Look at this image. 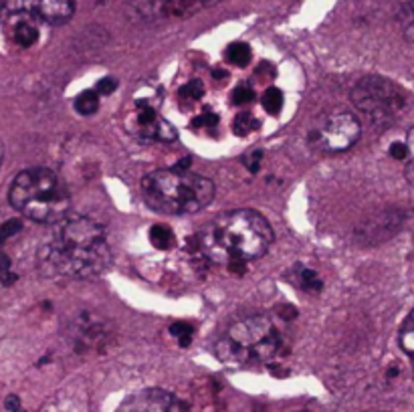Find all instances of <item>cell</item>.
Here are the masks:
<instances>
[{"mask_svg":"<svg viewBox=\"0 0 414 412\" xmlns=\"http://www.w3.org/2000/svg\"><path fill=\"white\" fill-rule=\"evenodd\" d=\"M111 321L95 311H81L69 325V340L77 352L103 350L111 342Z\"/></svg>","mask_w":414,"mask_h":412,"instance_id":"9","label":"cell"},{"mask_svg":"<svg viewBox=\"0 0 414 412\" xmlns=\"http://www.w3.org/2000/svg\"><path fill=\"white\" fill-rule=\"evenodd\" d=\"M360 120L349 111L330 113L311 130L309 142L311 146L325 154L346 152L360 140Z\"/></svg>","mask_w":414,"mask_h":412,"instance_id":"8","label":"cell"},{"mask_svg":"<svg viewBox=\"0 0 414 412\" xmlns=\"http://www.w3.org/2000/svg\"><path fill=\"white\" fill-rule=\"evenodd\" d=\"M180 94H182V97H186V99H201L202 94H204V85H202V81L192 79L180 89Z\"/></svg>","mask_w":414,"mask_h":412,"instance_id":"25","label":"cell"},{"mask_svg":"<svg viewBox=\"0 0 414 412\" xmlns=\"http://www.w3.org/2000/svg\"><path fill=\"white\" fill-rule=\"evenodd\" d=\"M6 408H9V411H13V412L18 411V408H21L18 399H16V396H9V399H6Z\"/></svg>","mask_w":414,"mask_h":412,"instance_id":"30","label":"cell"},{"mask_svg":"<svg viewBox=\"0 0 414 412\" xmlns=\"http://www.w3.org/2000/svg\"><path fill=\"white\" fill-rule=\"evenodd\" d=\"M11 35L18 47H33L39 40V27L37 21L27 14H11Z\"/></svg>","mask_w":414,"mask_h":412,"instance_id":"13","label":"cell"},{"mask_svg":"<svg viewBox=\"0 0 414 412\" xmlns=\"http://www.w3.org/2000/svg\"><path fill=\"white\" fill-rule=\"evenodd\" d=\"M352 101L364 120L378 128H388L404 113L408 99L394 81L370 75L356 83L352 89Z\"/></svg>","mask_w":414,"mask_h":412,"instance_id":"6","label":"cell"},{"mask_svg":"<svg viewBox=\"0 0 414 412\" xmlns=\"http://www.w3.org/2000/svg\"><path fill=\"white\" fill-rule=\"evenodd\" d=\"M150 240H152V245L154 247H158V249H170L174 245V233L168 228V226L164 225H156L150 228Z\"/></svg>","mask_w":414,"mask_h":412,"instance_id":"18","label":"cell"},{"mask_svg":"<svg viewBox=\"0 0 414 412\" xmlns=\"http://www.w3.org/2000/svg\"><path fill=\"white\" fill-rule=\"evenodd\" d=\"M6 13L27 14L47 25H65L75 13V0H6Z\"/></svg>","mask_w":414,"mask_h":412,"instance_id":"10","label":"cell"},{"mask_svg":"<svg viewBox=\"0 0 414 412\" xmlns=\"http://www.w3.org/2000/svg\"><path fill=\"white\" fill-rule=\"evenodd\" d=\"M170 333L180 342V346L182 347L190 346V342H192V328H190V323L176 321V323L170 325Z\"/></svg>","mask_w":414,"mask_h":412,"instance_id":"23","label":"cell"},{"mask_svg":"<svg viewBox=\"0 0 414 412\" xmlns=\"http://www.w3.org/2000/svg\"><path fill=\"white\" fill-rule=\"evenodd\" d=\"M398 340H401L402 352L406 354V358L410 360V366H413L414 374V309L406 316V319L402 321Z\"/></svg>","mask_w":414,"mask_h":412,"instance_id":"14","label":"cell"},{"mask_svg":"<svg viewBox=\"0 0 414 412\" xmlns=\"http://www.w3.org/2000/svg\"><path fill=\"white\" fill-rule=\"evenodd\" d=\"M285 335L269 316H247L230 321L216 342V356L233 368L271 364L285 354Z\"/></svg>","mask_w":414,"mask_h":412,"instance_id":"3","label":"cell"},{"mask_svg":"<svg viewBox=\"0 0 414 412\" xmlns=\"http://www.w3.org/2000/svg\"><path fill=\"white\" fill-rule=\"evenodd\" d=\"M192 123H194V128H214V126H218V116L213 111H204L198 118H194Z\"/></svg>","mask_w":414,"mask_h":412,"instance_id":"26","label":"cell"},{"mask_svg":"<svg viewBox=\"0 0 414 412\" xmlns=\"http://www.w3.org/2000/svg\"><path fill=\"white\" fill-rule=\"evenodd\" d=\"M99 107V95L95 91H83V94L75 99V109L81 116H94Z\"/></svg>","mask_w":414,"mask_h":412,"instance_id":"19","label":"cell"},{"mask_svg":"<svg viewBox=\"0 0 414 412\" xmlns=\"http://www.w3.org/2000/svg\"><path fill=\"white\" fill-rule=\"evenodd\" d=\"M227 61H230L233 65H239L245 67L249 65V61H251V47L247 45V43H233V45H228L227 49Z\"/></svg>","mask_w":414,"mask_h":412,"instance_id":"17","label":"cell"},{"mask_svg":"<svg viewBox=\"0 0 414 412\" xmlns=\"http://www.w3.org/2000/svg\"><path fill=\"white\" fill-rule=\"evenodd\" d=\"M404 147H406V168H404V174H406V180L408 184L414 186V128L410 132L406 133V142H404Z\"/></svg>","mask_w":414,"mask_h":412,"instance_id":"22","label":"cell"},{"mask_svg":"<svg viewBox=\"0 0 414 412\" xmlns=\"http://www.w3.org/2000/svg\"><path fill=\"white\" fill-rule=\"evenodd\" d=\"M118 89V81L113 79V77H103V79L97 83V87H95V94L97 95H111L113 91Z\"/></svg>","mask_w":414,"mask_h":412,"instance_id":"27","label":"cell"},{"mask_svg":"<svg viewBox=\"0 0 414 412\" xmlns=\"http://www.w3.org/2000/svg\"><path fill=\"white\" fill-rule=\"evenodd\" d=\"M254 99V91L249 85H241L233 91V104L235 106H247Z\"/></svg>","mask_w":414,"mask_h":412,"instance_id":"24","label":"cell"},{"mask_svg":"<svg viewBox=\"0 0 414 412\" xmlns=\"http://www.w3.org/2000/svg\"><path fill=\"white\" fill-rule=\"evenodd\" d=\"M213 75H214V79H227V71L225 69H214L213 71Z\"/></svg>","mask_w":414,"mask_h":412,"instance_id":"31","label":"cell"},{"mask_svg":"<svg viewBox=\"0 0 414 412\" xmlns=\"http://www.w3.org/2000/svg\"><path fill=\"white\" fill-rule=\"evenodd\" d=\"M291 281H293L299 289H303V291L315 293L321 289V281H320V277L315 275V271L306 269V267H299V269H295L293 275H291Z\"/></svg>","mask_w":414,"mask_h":412,"instance_id":"15","label":"cell"},{"mask_svg":"<svg viewBox=\"0 0 414 412\" xmlns=\"http://www.w3.org/2000/svg\"><path fill=\"white\" fill-rule=\"evenodd\" d=\"M223 0H128L125 11L132 23L156 25L164 21H178L208 11Z\"/></svg>","mask_w":414,"mask_h":412,"instance_id":"7","label":"cell"},{"mask_svg":"<svg viewBox=\"0 0 414 412\" xmlns=\"http://www.w3.org/2000/svg\"><path fill=\"white\" fill-rule=\"evenodd\" d=\"M257 126H259V121L249 111H241L233 121V130L237 135H249V133L257 130Z\"/></svg>","mask_w":414,"mask_h":412,"instance_id":"20","label":"cell"},{"mask_svg":"<svg viewBox=\"0 0 414 412\" xmlns=\"http://www.w3.org/2000/svg\"><path fill=\"white\" fill-rule=\"evenodd\" d=\"M261 160H263V152H251V154H247L245 158H242V164L247 166V170L249 172H257L259 170V166H261Z\"/></svg>","mask_w":414,"mask_h":412,"instance_id":"28","label":"cell"},{"mask_svg":"<svg viewBox=\"0 0 414 412\" xmlns=\"http://www.w3.org/2000/svg\"><path fill=\"white\" fill-rule=\"evenodd\" d=\"M9 202L28 221L53 225L69 214V192L57 174L47 168L21 172L11 184Z\"/></svg>","mask_w":414,"mask_h":412,"instance_id":"5","label":"cell"},{"mask_svg":"<svg viewBox=\"0 0 414 412\" xmlns=\"http://www.w3.org/2000/svg\"><path fill=\"white\" fill-rule=\"evenodd\" d=\"M2 160H4V146H2V142H0V166H2Z\"/></svg>","mask_w":414,"mask_h":412,"instance_id":"32","label":"cell"},{"mask_svg":"<svg viewBox=\"0 0 414 412\" xmlns=\"http://www.w3.org/2000/svg\"><path fill=\"white\" fill-rule=\"evenodd\" d=\"M135 132L142 140L150 142H174L176 140V130L168 121L158 116V111L146 101L138 104L135 109Z\"/></svg>","mask_w":414,"mask_h":412,"instance_id":"12","label":"cell"},{"mask_svg":"<svg viewBox=\"0 0 414 412\" xmlns=\"http://www.w3.org/2000/svg\"><path fill=\"white\" fill-rule=\"evenodd\" d=\"M21 223L18 221H9L6 225L0 228V240L2 239H9V237H13L14 233H18L21 230Z\"/></svg>","mask_w":414,"mask_h":412,"instance_id":"29","label":"cell"},{"mask_svg":"<svg viewBox=\"0 0 414 412\" xmlns=\"http://www.w3.org/2000/svg\"><path fill=\"white\" fill-rule=\"evenodd\" d=\"M398 25H401L402 35L406 37V40L414 43V0H406L401 4Z\"/></svg>","mask_w":414,"mask_h":412,"instance_id":"16","label":"cell"},{"mask_svg":"<svg viewBox=\"0 0 414 412\" xmlns=\"http://www.w3.org/2000/svg\"><path fill=\"white\" fill-rule=\"evenodd\" d=\"M43 275L51 279H91L111 265V247L99 223L83 214H65L51 226L37 251Z\"/></svg>","mask_w":414,"mask_h":412,"instance_id":"1","label":"cell"},{"mask_svg":"<svg viewBox=\"0 0 414 412\" xmlns=\"http://www.w3.org/2000/svg\"><path fill=\"white\" fill-rule=\"evenodd\" d=\"M142 199L162 214L201 213L214 199V184L190 170H156L142 180Z\"/></svg>","mask_w":414,"mask_h":412,"instance_id":"4","label":"cell"},{"mask_svg":"<svg viewBox=\"0 0 414 412\" xmlns=\"http://www.w3.org/2000/svg\"><path fill=\"white\" fill-rule=\"evenodd\" d=\"M198 249L213 263L242 273L249 261L267 253L273 228L263 214L254 211H230L213 218L198 233Z\"/></svg>","mask_w":414,"mask_h":412,"instance_id":"2","label":"cell"},{"mask_svg":"<svg viewBox=\"0 0 414 412\" xmlns=\"http://www.w3.org/2000/svg\"><path fill=\"white\" fill-rule=\"evenodd\" d=\"M283 94H281L277 87H271V89H267L265 94H263V99H261V104H263V107L267 109L269 113H273V116H277L281 109H283Z\"/></svg>","mask_w":414,"mask_h":412,"instance_id":"21","label":"cell"},{"mask_svg":"<svg viewBox=\"0 0 414 412\" xmlns=\"http://www.w3.org/2000/svg\"><path fill=\"white\" fill-rule=\"evenodd\" d=\"M116 412H190L188 406L170 392L160 388L140 390L121 402Z\"/></svg>","mask_w":414,"mask_h":412,"instance_id":"11","label":"cell"}]
</instances>
